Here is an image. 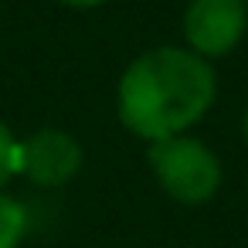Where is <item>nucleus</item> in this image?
Wrapping results in <instances>:
<instances>
[{"label":"nucleus","mask_w":248,"mask_h":248,"mask_svg":"<svg viewBox=\"0 0 248 248\" xmlns=\"http://www.w3.org/2000/svg\"><path fill=\"white\" fill-rule=\"evenodd\" d=\"M217 78L207 58L184 48H156L136 58L119 82V119L136 136L156 143L180 136L214 102Z\"/></svg>","instance_id":"f257e3e1"},{"label":"nucleus","mask_w":248,"mask_h":248,"mask_svg":"<svg viewBox=\"0 0 248 248\" xmlns=\"http://www.w3.org/2000/svg\"><path fill=\"white\" fill-rule=\"evenodd\" d=\"M150 167L163 190L184 204H201L221 187L217 156L190 136H167L150 146Z\"/></svg>","instance_id":"f03ea898"},{"label":"nucleus","mask_w":248,"mask_h":248,"mask_svg":"<svg viewBox=\"0 0 248 248\" xmlns=\"http://www.w3.org/2000/svg\"><path fill=\"white\" fill-rule=\"evenodd\" d=\"M245 0H194L184 14V34L201 58L228 55L245 34Z\"/></svg>","instance_id":"7ed1b4c3"},{"label":"nucleus","mask_w":248,"mask_h":248,"mask_svg":"<svg viewBox=\"0 0 248 248\" xmlns=\"http://www.w3.org/2000/svg\"><path fill=\"white\" fill-rule=\"evenodd\" d=\"M82 146L62 129H38L21 143V173L38 187H62L82 170Z\"/></svg>","instance_id":"20e7f679"},{"label":"nucleus","mask_w":248,"mask_h":248,"mask_svg":"<svg viewBox=\"0 0 248 248\" xmlns=\"http://www.w3.org/2000/svg\"><path fill=\"white\" fill-rule=\"evenodd\" d=\"M28 231V214L24 207L7 197V194H0V248H17L21 238Z\"/></svg>","instance_id":"39448f33"},{"label":"nucleus","mask_w":248,"mask_h":248,"mask_svg":"<svg viewBox=\"0 0 248 248\" xmlns=\"http://www.w3.org/2000/svg\"><path fill=\"white\" fill-rule=\"evenodd\" d=\"M21 173V143L14 140V133L0 123V187L11 177Z\"/></svg>","instance_id":"423d86ee"},{"label":"nucleus","mask_w":248,"mask_h":248,"mask_svg":"<svg viewBox=\"0 0 248 248\" xmlns=\"http://www.w3.org/2000/svg\"><path fill=\"white\" fill-rule=\"evenodd\" d=\"M68 7H95V4H106V0H62Z\"/></svg>","instance_id":"0eeeda50"},{"label":"nucleus","mask_w":248,"mask_h":248,"mask_svg":"<svg viewBox=\"0 0 248 248\" xmlns=\"http://www.w3.org/2000/svg\"><path fill=\"white\" fill-rule=\"evenodd\" d=\"M245 140H248V116H245Z\"/></svg>","instance_id":"6e6552de"},{"label":"nucleus","mask_w":248,"mask_h":248,"mask_svg":"<svg viewBox=\"0 0 248 248\" xmlns=\"http://www.w3.org/2000/svg\"><path fill=\"white\" fill-rule=\"evenodd\" d=\"M245 4H248V0H245Z\"/></svg>","instance_id":"1a4fd4ad"}]
</instances>
